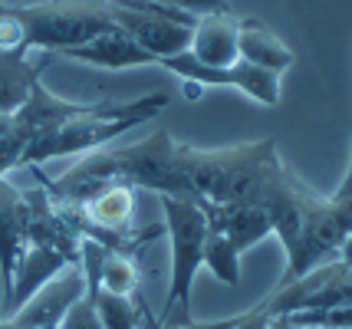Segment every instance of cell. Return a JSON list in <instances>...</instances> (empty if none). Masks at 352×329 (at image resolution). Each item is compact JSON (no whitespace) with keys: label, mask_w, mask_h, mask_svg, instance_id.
I'll use <instances>...</instances> for the list:
<instances>
[{"label":"cell","mask_w":352,"mask_h":329,"mask_svg":"<svg viewBox=\"0 0 352 329\" xmlns=\"http://www.w3.org/2000/svg\"><path fill=\"white\" fill-rule=\"evenodd\" d=\"M69 264H79V260H73L69 253L56 251V247H46V244H27L14 266V280H10L7 297H0V313H3V319L14 313L16 306H23L43 283H50L63 266H69Z\"/></svg>","instance_id":"cell-8"},{"label":"cell","mask_w":352,"mask_h":329,"mask_svg":"<svg viewBox=\"0 0 352 329\" xmlns=\"http://www.w3.org/2000/svg\"><path fill=\"white\" fill-rule=\"evenodd\" d=\"M56 329H102V319L96 313V299H92L89 293H82V297L63 313Z\"/></svg>","instance_id":"cell-17"},{"label":"cell","mask_w":352,"mask_h":329,"mask_svg":"<svg viewBox=\"0 0 352 329\" xmlns=\"http://www.w3.org/2000/svg\"><path fill=\"white\" fill-rule=\"evenodd\" d=\"M168 102L171 99L165 93L142 95V99H132V102H109L106 99L89 115H76V119H66L60 126L36 132L30 145H27V152H23V165L33 168V165H43L50 158L89 155L96 148H102L106 141L119 139L135 126L155 119Z\"/></svg>","instance_id":"cell-1"},{"label":"cell","mask_w":352,"mask_h":329,"mask_svg":"<svg viewBox=\"0 0 352 329\" xmlns=\"http://www.w3.org/2000/svg\"><path fill=\"white\" fill-rule=\"evenodd\" d=\"M82 293H86L82 266L69 264V266H63L50 283H43L23 306H16L3 323H7V326H50V329H56L63 313H66Z\"/></svg>","instance_id":"cell-6"},{"label":"cell","mask_w":352,"mask_h":329,"mask_svg":"<svg viewBox=\"0 0 352 329\" xmlns=\"http://www.w3.org/2000/svg\"><path fill=\"white\" fill-rule=\"evenodd\" d=\"M267 329H303V326H296L290 316H270V319H267Z\"/></svg>","instance_id":"cell-21"},{"label":"cell","mask_w":352,"mask_h":329,"mask_svg":"<svg viewBox=\"0 0 352 329\" xmlns=\"http://www.w3.org/2000/svg\"><path fill=\"white\" fill-rule=\"evenodd\" d=\"M346 303H352V266L336 257V260L316 264L290 283H276L250 310L270 319V316L307 313V310H333V306H346Z\"/></svg>","instance_id":"cell-4"},{"label":"cell","mask_w":352,"mask_h":329,"mask_svg":"<svg viewBox=\"0 0 352 329\" xmlns=\"http://www.w3.org/2000/svg\"><path fill=\"white\" fill-rule=\"evenodd\" d=\"M14 14L23 23V49H40L53 56L116 27L109 0H43L30 7H14Z\"/></svg>","instance_id":"cell-3"},{"label":"cell","mask_w":352,"mask_h":329,"mask_svg":"<svg viewBox=\"0 0 352 329\" xmlns=\"http://www.w3.org/2000/svg\"><path fill=\"white\" fill-rule=\"evenodd\" d=\"M56 60H79L89 66H102V69H132V66H152L155 56H148L145 49L132 43L119 27L96 33L92 40L79 43L73 49H63Z\"/></svg>","instance_id":"cell-10"},{"label":"cell","mask_w":352,"mask_h":329,"mask_svg":"<svg viewBox=\"0 0 352 329\" xmlns=\"http://www.w3.org/2000/svg\"><path fill=\"white\" fill-rule=\"evenodd\" d=\"M201 207L208 214V227L221 231L241 253L250 251L254 244H261L263 237L274 234L270 218H267V211L261 204L237 201V204H201Z\"/></svg>","instance_id":"cell-9"},{"label":"cell","mask_w":352,"mask_h":329,"mask_svg":"<svg viewBox=\"0 0 352 329\" xmlns=\"http://www.w3.org/2000/svg\"><path fill=\"white\" fill-rule=\"evenodd\" d=\"M27 231H30V188H16L0 174V286L7 297L14 266L27 247Z\"/></svg>","instance_id":"cell-7"},{"label":"cell","mask_w":352,"mask_h":329,"mask_svg":"<svg viewBox=\"0 0 352 329\" xmlns=\"http://www.w3.org/2000/svg\"><path fill=\"white\" fill-rule=\"evenodd\" d=\"M333 198H352V158H349V172H346V178H342V185H339V191L333 194Z\"/></svg>","instance_id":"cell-22"},{"label":"cell","mask_w":352,"mask_h":329,"mask_svg":"<svg viewBox=\"0 0 352 329\" xmlns=\"http://www.w3.org/2000/svg\"><path fill=\"white\" fill-rule=\"evenodd\" d=\"M148 3H162V7H175L191 16L204 14H228V0H148Z\"/></svg>","instance_id":"cell-19"},{"label":"cell","mask_w":352,"mask_h":329,"mask_svg":"<svg viewBox=\"0 0 352 329\" xmlns=\"http://www.w3.org/2000/svg\"><path fill=\"white\" fill-rule=\"evenodd\" d=\"M158 66H165L168 73L184 79L188 86H201V89H217V86L221 89H237V93H244L247 99H254L261 106H276L280 102V76L267 73L261 66L244 63V60H237V63H230V66H204L184 49V53H175L168 60H162Z\"/></svg>","instance_id":"cell-5"},{"label":"cell","mask_w":352,"mask_h":329,"mask_svg":"<svg viewBox=\"0 0 352 329\" xmlns=\"http://www.w3.org/2000/svg\"><path fill=\"white\" fill-rule=\"evenodd\" d=\"M56 56L43 53V60H27V53H3L0 49V112H14L30 95L33 82Z\"/></svg>","instance_id":"cell-13"},{"label":"cell","mask_w":352,"mask_h":329,"mask_svg":"<svg viewBox=\"0 0 352 329\" xmlns=\"http://www.w3.org/2000/svg\"><path fill=\"white\" fill-rule=\"evenodd\" d=\"M336 257L342 260V264H349V266H352V234L346 237V240H342V247H339Z\"/></svg>","instance_id":"cell-23"},{"label":"cell","mask_w":352,"mask_h":329,"mask_svg":"<svg viewBox=\"0 0 352 329\" xmlns=\"http://www.w3.org/2000/svg\"><path fill=\"white\" fill-rule=\"evenodd\" d=\"M237 56L250 66H261L267 73H287L296 63L293 53L270 27H263L261 20H241V33H237Z\"/></svg>","instance_id":"cell-12"},{"label":"cell","mask_w":352,"mask_h":329,"mask_svg":"<svg viewBox=\"0 0 352 329\" xmlns=\"http://www.w3.org/2000/svg\"><path fill=\"white\" fill-rule=\"evenodd\" d=\"M138 253L112 251L102 247V264H99V290H106L112 297H138Z\"/></svg>","instance_id":"cell-14"},{"label":"cell","mask_w":352,"mask_h":329,"mask_svg":"<svg viewBox=\"0 0 352 329\" xmlns=\"http://www.w3.org/2000/svg\"><path fill=\"white\" fill-rule=\"evenodd\" d=\"M162 211H165V234L171 240V277H168V297L162 303V326H188L191 316V286L204 264V237H208V214L204 207L188 198H171L158 194Z\"/></svg>","instance_id":"cell-2"},{"label":"cell","mask_w":352,"mask_h":329,"mask_svg":"<svg viewBox=\"0 0 352 329\" xmlns=\"http://www.w3.org/2000/svg\"><path fill=\"white\" fill-rule=\"evenodd\" d=\"M201 264H208V270H211L221 283H228V286H237V283H241V251H237L221 231H211V227H208V237H204V260H201Z\"/></svg>","instance_id":"cell-15"},{"label":"cell","mask_w":352,"mask_h":329,"mask_svg":"<svg viewBox=\"0 0 352 329\" xmlns=\"http://www.w3.org/2000/svg\"><path fill=\"white\" fill-rule=\"evenodd\" d=\"M237 33L241 20L228 14H204L191 27V47L188 53L204 66H230L237 63Z\"/></svg>","instance_id":"cell-11"},{"label":"cell","mask_w":352,"mask_h":329,"mask_svg":"<svg viewBox=\"0 0 352 329\" xmlns=\"http://www.w3.org/2000/svg\"><path fill=\"white\" fill-rule=\"evenodd\" d=\"M0 326H3V313H0Z\"/></svg>","instance_id":"cell-25"},{"label":"cell","mask_w":352,"mask_h":329,"mask_svg":"<svg viewBox=\"0 0 352 329\" xmlns=\"http://www.w3.org/2000/svg\"><path fill=\"white\" fill-rule=\"evenodd\" d=\"M96 313L102 319V329H142L138 319V297H112L106 290H96Z\"/></svg>","instance_id":"cell-16"},{"label":"cell","mask_w":352,"mask_h":329,"mask_svg":"<svg viewBox=\"0 0 352 329\" xmlns=\"http://www.w3.org/2000/svg\"><path fill=\"white\" fill-rule=\"evenodd\" d=\"M138 319H142V329H165L162 326V319L152 313V306L145 303V297L138 293Z\"/></svg>","instance_id":"cell-20"},{"label":"cell","mask_w":352,"mask_h":329,"mask_svg":"<svg viewBox=\"0 0 352 329\" xmlns=\"http://www.w3.org/2000/svg\"><path fill=\"white\" fill-rule=\"evenodd\" d=\"M0 329H50V326H7V323H3Z\"/></svg>","instance_id":"cell-24"},{"label":"cell","mask_w":352,"mask_h":329,"mask_svg":"<svg viewBox=\"0 0 352 329\" xmlns=\"http://www.w3.org/2000/svg\"><path fill=\"white\" fill-rule=\"evenodd\" d=\"M0 49L3 53H27L23 49V23L14 14V7L0 10Z\"/></svg>","instance_id":"cell-18"}]
</instances>
